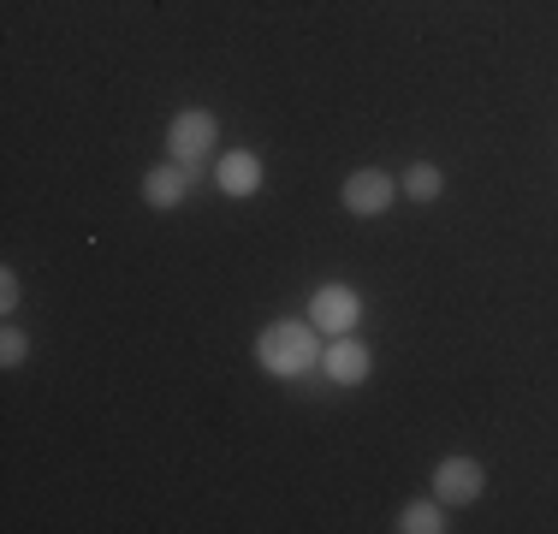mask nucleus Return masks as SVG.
I'll return each mask as SVG.
<instances>
[{
	"instance_id": "obj_6",
	"label": "nucleus",
	"mask_w": 558,
	"mask_h": 534,
	"mask_svg": "<svg viewBox=\"0 0 558 534\" xmlns=\"http://www.w3.org/2000/svg\"><path fill=\"white\" fill-rule=\"evenodd\" d=\"M215 184H220V196H232V203H250V196L268 184V160H262L256 149H226V155H215Z\"/></svg>"
},
{
	"instance_id": "obj_4",
	"label": "nucleus",
	"mask_w": 558,
	"mask_h": 534,
	"mask_svg": "<svg viewBox=\"0 0 558 534\" xmlns=\"http://www.w3.org/2000/svg\"><path fill=\"white\" fill-rule=\"evenodd\" d=\"M363 315H368V303H363V291L356 286H315V298H310V320L327 332V339H339V332H356L363 327Z\"/></svg>"
},
{
	"instance_id": "obj_1",
	"label": "nucleus",
	"mask_w": 558,
	"mask_h": 534,
	"mask_svg": "<svg viewBox=\"0 0 558 534\" xmlns=\"http://www.w3.org/2000/svg\"><path fill=\"white\" fill-rule=\"evenodd\" d=\"M322 327H315L310 315H286V320H268V327L256 332V368L268 374V380H303V374L322 368Z\"/></svg>"
},
{
	"instance_id": "obj_9",
	"label": "nucleus",
	"mask_w": 558,
	"mask_h": 534,
	"mask_svg": "<svg viewBox=\"0 0 558 534\" xmlns=\"http://www.w3.org/2000/svg\"><path fill=\"white\" fill-rule=\"evenodd\" d=\"M398 191H404L416 208H428V203H440V196H446V172L434 167V160H416V167L398 179Z\"/></svg>"
},
{
	"instance_id": "obj_5",
	"label": "nucleus",
	"mask_w": 558,
	"mask_h": 534,
	"mask_svg": "<svg viewBox=\"0 0 558 534\" xmlns=\"http://www.w3.org/2000/svg\"><path fill=\"white\" fill-rule=\"evenodd\" d=\"M487 493V470L475 458H463V451H451V458L434 463V499L451 505V511H463V505H475Z\"/></svg>"
},
{
	"instance_id": "obj_3",
	"label": "nucleus",
	"mask_w": 558,
	"mask_h": 534,
	"mask_svg": "<svg viewBox=\"0 0 558 534\" xmlns=\"http://www.w3.org/2000/svg\"><path fill=\"white\" fill-rule=\"evenodd\" d=\"M398 196H404V191H398V179H392V172H380V167H356L351 179L339 184V203H344L351 220H380Z\"/></svg>"
},
{
	"instance_id": "obj_10",
	"label": "nucleus",
	"mask_w": 558,
	"mask_h": 534,
	"mask_svg": "<svg viewBox=\"0 0 558 534\" xmlns=\"http://www.w3.org/2000/svg\"><path fill=\"white\" fill-rule=\"evenodd\" d=\"M398 534H440L446 529V505L440 499H410L404 511H398Z\"/></svg>"
},
{
	"instance_id": "obj_12",
	"label": "nucleus",
	"mask_w": 558,
	"mask_h": 534,
	"mask_svg": "<svg viewBox=\"0 0 558 534\" xmlns=\"http://www.w3.org/2000/svg\"><path fill=\"white\" fill-rule=\"evenodd\" d=\"M19 298H24L19 267H0V315H12V310H19Z\"/></svg>"
},
{
	"instance_id": "obj_11",
	"label": "nucleus",
	"mask_w": 558,
	"mask_h": 534,
	"mask_svg": "<svg viewBox=\"0 0 558 534\" xmlns=\"http://www.w3.org/2000/svg\"><path fill=\"white\" fill-rule=\"evenodd\" d=\"M24 363H31V332L7 320V327H0V368L12 374V368H24Z\"/></svg>"
},
{
	"instance_id": "obj_2",
	"label": "nucleus",
	"mask_w": 558,
	"mask_h": 534,
	"mask_svg": "<svg viewBox=\"0 0 558 534\" xmlns=\"http://www.w3.org/2000/svg\"><path fill=\"white\" fill-rule=\"evenodd\" d=\"M215 149H220V113H208V107H179V113L167 119V155L179 160V167H191L196 179L215 167Z\"/></svg>"
},
{
	"instance_id": "obj_8",
	"label": "nucleus",
	"mask_w": 558,
	"mask_h": 534,
	"mask_svg": "<svg viewBox=\"0 0 558 534\" xmlns=\"http://www.w3.org/2000/svg\"><path fill=\"white\" fill-rule=\"evenodd\" d=\"M191 184H196V172H191V167H179V160L167 155L161 167H149V172H143V203H149L155 214H172V208H184Z\"/></svg>"
},
{
	"instance_id": "obj_7",
	"label": "nucleus",
	"mask_w": 558,
	"mask_h": 534,
	"mask_svg": "<svg viewBox=\"0 0 558 534\" xmlns=\"http://www.w3.org/2000/svg\"><path fill=\"white\" fill-rule=\"evenodd\" d=\"M322 374L333 386H363L368 374H375V351H368L356 332H339V339H327V351H322Z\"/></svg>"
}]
</instances>
